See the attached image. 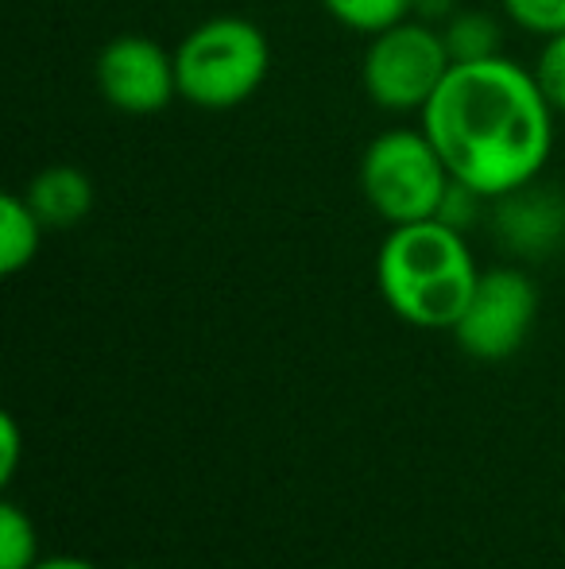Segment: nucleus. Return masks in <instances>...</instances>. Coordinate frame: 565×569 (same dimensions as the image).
I'll list each match as a JSON object with an SVG mask.
<instances>
[{"label": "nucleus", "instance_id": "2", "mask_svg": "<svg viewBox=\"0 0 565 569\" xmlns=\"http://www.w3.org/2000/svg\"><path fill=\"white\" fill-rule=\"evenodd\" d=\"M481 268L465 229L442 218L392 226L376 252V287L387 310L415 330H453Z\"/></svg>", "mask_w": 565, "mask_h": 569}, {"label": "nucleus", "instance_id": "13", "mask_svg": "<svg viewBox=\"0 0 565 569\" xmlns=\"http://www.w3.org/2000/svg\"><path fill=\"white\" fill-rule=\"evenodd\" d=\"M39 562V531L20 503H0V569H31Z\"/></svg>", "mask_w": 565, "mask_h": 569}, {"label": "nucleus", "instance_id": "10", "mask_svg": "<svg viewBox=\"0 0 565 569\" xmlns=\"http://www.w3.org/2000/svg\"><path fill=\"white\" fill-rule=\"evenodd\" d=\"M527 190H515V194L500 198L504 202V221L500 226H504V240L515 252H543L565 226V210L562 213L546 210V202L531 198Z\"/></svg>", "mask_w": 565, "mask_h": 569}, {"label": "nucleus", "instance_id": "5", "mask_svg": "<svg viewBox=\"0 0 565 569\" xmlns=\"http://www.w3.org/2000/svg\"><path fill=\"white\" fill-rule=\"evenodd\" d=\"M453 70L442 28L407 16L392 28L369 36L361 59V86L369 101L384 113H423Z\"/></svg>", "mask_w": 565, "mask_h": 569}, {"label": "nucleus", "instance_id": "14", "mask_svg": "<svg viewBox=\"0 0 565 569\" xmlns=\"http://www.w3.org/2000/svg\"><path fill=\"white\" fill-rule=\"evenodd\" d=\"M504 16L515 28L546 39L565 31V0H500Z\"/></svg>", "mask_w": 565, "mask_h": 569}, {"label": "nucleus", "instance_id": "1", "mask_svg": "<svg viewBox=\"0 0 565 569\" xmlns=\"http://www.w3.org/2000/svg\"><path fill=\"white\" fill-rule=\"evenodd\" d=\"M554 109L531 67L507 54L453 62L445 82L418 113L453 182L484 202L535 187L554 151Z\"/></svg>", "mask_w": 565, "mask_h": 569}, {"label": "nucleus", "instance_id": "18", "mask_svg": "<svg viewBox=\"0 0 565 569\" xmlns=\"http://www.w3.org/2000/svg\"><path fill=\"white\" fill-rule=\"evenodd\" d=\"M31 569H98V566L85 562V558H74V555H59V558H39Z\"/></svg>", "mask_w": 565, "mask_h": 569}, {"label": "nucleus", "instance_id": "16", "mask_svg": "<svg viewBox=\"0 0 565 569\" xmlns=\"http://www.w3.org/2000/svg\"><path fill=\"white\" fill-rule=\"evenodd\" d=\"M0 480H12L16 477V465H20V427H16L12 415H4L0 419Z\"/></svg>", "mask_w": 565, "mask_h": 569}, {"label": "nucleus", "instance_id": "9", "mask_svg": "<svg viewBox=\"0 0 565 569\" xmlns=\"http://www.w3.org/2000/svg\"><path fill=\"white\" fill-rule=\"evenodd\" d=\"M43 232H47V226L36 218L28 198L8 190V194L0 198V271H4V276H16V271L28 268V263L39 256Z\"/></svg>", "mask_w": 565, "mask_h": 569}, {"label": "nucleus", "instance_id": "12", "mask_svg": "<svg viewBox=\"0 0 565 569\" xmlns=\"http://www.w3.org/2000/svg\"><path fill=\"white\" fill-rule=\"evenodd\" d=\"M415 0H322V8L356 36H376L392 23L407 20Z\"/></svg>", "mask_w": 565, "mask_h": 569}, {"label": "nucleus", "instance_id": "15", "mask_svg": "<svg viewBox=\"0 0 565 569\" xmlns=\"http://www.w3.org/2000/svg\"><path fill=\"white\" fill-rule=\"evenodd\" d=\"M531 74H535L538 90H543V98L551 101L554 113H565V31L543 39Z\"/></svg>", "mask_w": 565, "mask_h": 569}, {"label": "nucleus", "instance_id": "6", "mask_svg": "<svg viewBox=\"0 0 565 569\" xmlns=\"http://www.w3.org/2000/svg\"><path fill=\"white\" fill-rule=\"evenodd\" d=\"M538 318V287L519 268H488L473 287V299L453 326V341L473 360L496 365L523 349Z\"/></svg>", "mask_w": 565, "mask_h": 569}, {"label": "nucleus", "instance_id": "4", "mask_svg": "<svg viewBox=\"0 0 565 569\" xmlns=\"http://www.w3.org/2000/svg\"><path fill=\"white\" fill-rule=\"evenodd\" d=\"M361 194L380 221L411 226V221L442 218L453 190V174L437 156L434 140L418 128H387L361 156Z\"/></svg>", "mask_w": 565, "mask_h": 569}, {"label": "nucleus", "instance_id": "3", "mask_svg": "<svg viewBox=\"0 0 565 569\" xmlns=\"http://www.w3.org/2000/svg\"><path fill=\"white\" fill-rule=\"evenodd\" d=\"M179 98L205 113H225L260 93L272 70L264 28L244 16H213L190 28L174 47Z\"/></svg>", "mask_w": 565, "mask_h": 569}, {"label": "nucleus", "instance_id": "17", "mask_svg": "<svg viewBox=\"0 0 565 569\" xmlns=\"http://www.w3.org/2000/svg\"><path fill=\"white\" fill-rule=\"evenodd\" d=\"M453 12H457V0H415L411 4V16L418 20H450Z\"/></svg>", "mask_w": 565, "mask_h": 569}, {"label": "nucleus", "instance_id": "7", "mask_svg": "<svg viewBox=\"0 0 565 569\" xmlns=\"http://www.w3.org/2000/svg\"><path fill=\"white\" fill-rule=\"evenodd\" d=\"M93 82L101 98L129 117L163 113L179 98V70H174V51L159 47L155 39L129 31L113 36L98 51L93 62Z\"/></svg>", "mask_w": 565, "mask_h": 569}, {"label": "nucleus", "instance_id": "11", "mask_svg": "<svg viewBox=\"0 0 565 569\" xmlns=\"http://www.w3.org/2000/svg\"><path fill=\"white\" fill-rule=\"evenodd\" d=\"M445 47H450L453 62H481L500 54V28L488 12L476 8H457L442 28Z\"/></svg>", "mask_w": 565, "mask_h": 569}, {"label": "nucleus", "instance_id": "8", "mask_svg": "<svg viewBox=\"0 0 565 569\" xmlns=\"http://www.w3.org/2000/svg\"><path fill=\"white\" fill-rule=\"evenodd\" d=\"M23 198H28V206L36 210V218L43 221L47 229H74L93 213L98 190H93V179L82 167L54 163V167H43V171L23 187Z\"/></svg>", "mask_w": 565, "mask_h": 569}]
</instances>
